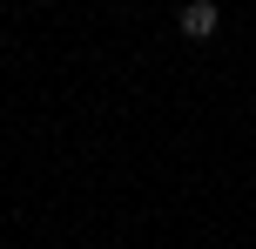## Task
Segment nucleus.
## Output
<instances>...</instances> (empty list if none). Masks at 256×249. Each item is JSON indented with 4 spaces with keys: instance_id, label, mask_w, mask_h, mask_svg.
Listing matches in <instances>:
<instances>
[{
    "instance_id": "f257e3e1",
    "label": "nucleus",
    "mask_w": 256,
    "mask_h": 249,
    "mask_svg": "<svg viewBox=\"0 0 256 249\" xmlns=\"http://www.w3.org/2000/svg\"><path fill=\"white\" fill-rule=\"evenodd\" d=\"M176 27H182V34H189V40H209V34H216V27H222V7H216V0H182Z\"/></svg>"
}]
</instances>
